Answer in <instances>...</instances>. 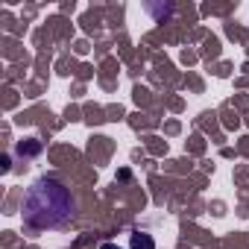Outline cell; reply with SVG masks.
I'll list each match as a JSON object with an SVG mask.
<instances>
[{
  "instance_id": "3",
  "label": "cell",
  "mask_w": 249,
  "mask_h": 249,
  "mask_svg": "<svg viewBox=\"0 0 249 249\" xmlns=\"http://www.w3.org/2000/svg\"><path fill=\"white\" fill-rule=\"evenodd\" d=\"M100 249H123V246H117V243H103Z\"/></svg>"
},
{
  "instance_id": "1",
  "label": "cell",
  "mask_w": 249,
  "mask_h": 249,
  "mask_svg": "<svg viewBox=\"0 0 249 249\" xmlns=\"http://www.w3.org/2000/svg\"><path fill=\"white\" fill-rule=\"evenodd\" d=\"M76 214L73 194L56 179H36L21 202V217L33 229H59Z\"/></svg>"
},
{
  "instance_id": "2",
  "label": "cell",
  "mask_w": 249,
  "mask_h": 249,
  "mask_svg": "<svg viewBox=\"0 0 249 249\" xmlns=\"http://www.w3.org/2000/svg\"><path fill=\"white\" fill-rule=\"evenodd\" d=\"M132 249H156L153 234H147V231H132Z\"/></svg>"
}]
</instances>
